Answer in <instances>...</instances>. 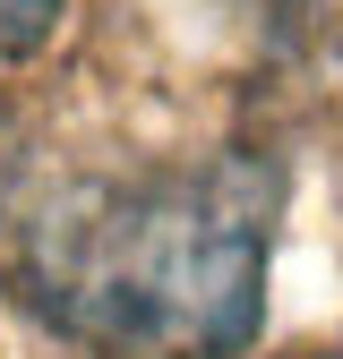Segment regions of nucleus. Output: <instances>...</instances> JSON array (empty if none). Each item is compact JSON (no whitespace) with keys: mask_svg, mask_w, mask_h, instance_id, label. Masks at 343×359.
<instances>
[{"mask_svg":"<svg viewBox=\"0 0 343 359\" xmlns=\"http://www.w3.org/2000/svg\"><path fill=\"white\" fill-rule=\"evenodd\" d=\"M275 205L283 189L257 154L86 180L34 214L18 291L103 359H232L266 317Z\"/></svg>","mask_w":343,"mask_h":359,"instance_id":"nucleus-1","label":"nucleus"},{"mask_svg":"<svg viewBox=\"0 0 343 359\" xmlns=\"http://www.w3.org/2000/svg\"><path fill=\"white\" fill-rule=\"evenodd\" d=\"M60 9L69 0H0V60H26L34 43L60 26Z\"/></svg>","mask_w":343,"mask_h":359,"instance_id":"nucleus-2","label":"nucleus"},{"mask_svg":"<svg viewBox=\"0 0 343 359\" xmlns=\"http://www.w3.org/2000/svg\"><path fill=\"white\" fill-rule=\"evenodd\" d=\"M9 163L18 154H9V120H0V197H9Z\"/></svg>","mask_w":343,"mask_h":359,"instance_id":"nucleus-3","label":"nucleus"},{"mask_svg":"<svg viewBox=\"0 0 343 359\" xmlns=\"http://www.w3.org/2000/svg\"><path fill=\"white\" fill-rule=\"evenodd\" d=\"M257 9H292V0H257Z\"/></svg>","mask_w":343,"mask_h":359,"instance_id":"nucleus-4","label":"nucleus"}]
</instances>
